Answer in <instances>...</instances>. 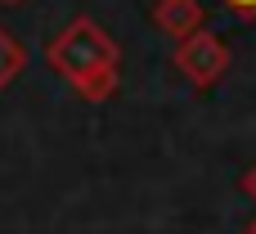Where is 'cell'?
I'll return each instance as SVG.
<instances>
[{
	"mask_svg": "<svg viewBox=\"0 0 256 234\" xmlns=\"http://www.w3.org/2000/svg\"><path fill=\"white\" fill-rule=\"evenodd\" d=\"M50 63L76 86L81 99H108L117 90V45L90 18H76L50 45Z\"/></svg>",
	"mask_w": 256,
	"mask_h": 234,
	"instance_id": "1",
	"label": "cell"
},
{
	"mask_svg": "<svg viewBox=\"0 0 256 234\" xmlns=\"http://www.w3.org/2000/svg\"><path fill=\"white\" fill-rule=\"evenodd\" d=\"M176 72L189 81V86H198V90H207V86H216L220 77H225V68H230V45L216 36V32H194L189 41H180L176 45Z\"/></svg>",
	"mask_w": 256,
	"mask_h": 234,
	"instance_id": "2",
	"label": "cell"
},
{
	"mask_svg": "<svg viewBox=\"0 0 256 234\" xmlns=\"http://www.w3.org/2000/svg\"><path fill=\"white\" fill-rule=\"evenodd\" d=\"M202 18L207 14H202L198 0H158L153 5V23L176 41H189L194 32H202Z\"/></svg>",
	"mask_w": 256,
	"mask_h": 234,
	"instance_id": "3",
	"label": "cell"
},
{
	"mask_svg": "<svg viewBox=\"0 0 256 234\" xmlns=\"http://www.w3.org/2000/svg\"><path fill=\"white\" fill-rule=\"evenodd\" d=\"M18 68H22V50H18V41H9V36L0 32V90L14 81Z\"/></svg>",
	"mask_w": 256,
	"mask_h": 234,
	"instance_id": "4",
	"label": "cell"
},
{
	"mask_svg": "<svg viewBox=\"0 0 256 234\" xmlns=\"http://www.w3.org/2000/svg\"><path fill=\"white\" fill-rule=\"evenodd\" d=\"M238 189H243V194H248V198L256 203V162L248 167V171H243V180H238Z\"/></svg>",
	"mask_w": 256,
	"mask_h": 234,
	"instance_id": "5",
	"label": "cell"
},
{
	"mask_svg": "<svg viewBox=\"0 0 256 234\" xmlns=\"http://www.w3.org/2000/svg\"><path fill=\"white\" fill-rule=\"evenodd\" d=\"M225 5H230V9H238L243 18H252V14H256V0H225Z\"/></svg>",
	"mask_w": 256,
	"mask_h": 234,
	"instance_id": "6",
	"label": "cell"
},
{
	"mask_svg": "<svg viewBox=\"0 0 256 234\" xmlns=\"http://www.w3.org/2000/svg\"><path fill=\"white\" fill-rule=\"evenodd\" d=\"M248 234H256V216H252V221H248Z\"/></svg>",
	"mask_w": 256,
	"mask_h": 234,
	"instance_id": "7",
	"label": "cell"
}]
</instances>
